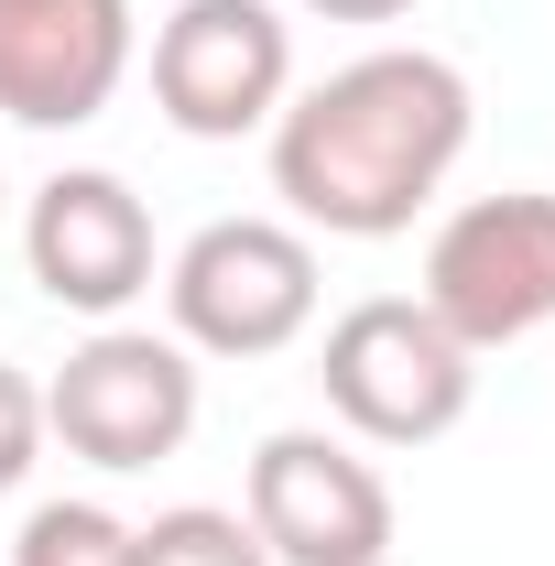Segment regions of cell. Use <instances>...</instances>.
I'll use <instances>...</instances> for the list:
<instances>
[{"mask_svg":"<svg viewBox=\"0 0 555 566\" xmlns=\"http://www.w3.org/2000/svg\"><path fill=\"white\" fill-rule=\"evenodd\" d=\"M142 566H273L251 512H218V501H175L142 523Z\"/></svg>","mask_w":555,"mask_h":566,"instance_id":"cell-11","label":"cell"},{"mask_svg":"<svg viewBox=\"0 0 555 566\" xmlns=\"http://www.w3.org/2000/svg\"><path fill=\"white\" fill-rule=\"evenodd\" d=\"M469 76L425 44H370L273 109V197L327 240H404L469 153Z\"/></svg>","mask_w":555,"mask_h":566,"instance_id":"cell-1","label":"cell"},{"mask_svg":"<svg viewBox=\"0 0 555 566\" xmlns=\"http://www.w3.org/2000/svg\"><path fill=\"white\" fill-rule=\"evenodd\" d=\"M0 208H11V186H0Z\"/></svg>","mask_w":555,"mask_h":566,"instance_id":"cell-14","label":"cell"},{"mask_svg":"<svg viewBox=\"0 0 555 566\" xmlns=\"http://www.w3.org/2000/svg\"><path fill=\"white\" fill-rule=\"evenodd\" d=\"M425 316L480 359L555 327V197L545 186L469 197L458 218H436V240H425Z\"/></svg>","mask_w":555,"mask_h":566,"instance_id":"cell-5","label":"cell"},{"mask_svg":"<svg viewBox=\"0 0 555 566\" xmlns=\"http://www.w3.org/2000/svg\"><path fill=\"white\" fill-rule=\"evenodd\" d=\"M132 55V0H0V120L87 132L121 98Z\"/></svg>","mask_w":555,"mask_h":566,"instance_id":"cell-9","label":"cell"},{"mask_svg":"<svg viewBox=\"0 0 555 566\" xmlns=\"http://www.w3.org/2000/svg\"><path fill=\"white\" fill-rule=\"evenodd\" d=\"M316 381L359 447H436L480 403V349H458L425 294H359L316 349Z\"/></svg>","mask_w":555,"mask_h":566,"instance_id":"cell-2","label":"cell"},{"mask_svg":"<svg viewBox=\"0 0 555 566\" xmlns=\"http://www.w3.org/2000/svg\"><path fill=\"white\" fill-rule=\"evenodd\" d=\"M251 534L273 566H381L392 556V491L348 436L283 424L251 447Z\"/></svg>","mask_w":555,"mask_h":566,"instance_id":"cell-7","label":"cell"},{"mask_svg":"<svg viewBox=\"0 0 555 566\" xmlns=\"http://www.w3.org/2000/svg\"><path fill=\"white\" fill-rule=\"evenodd\" d=\"M294 98V22L273 0H175L153 22V109L186 142L273 132Z\"/></svg>","mask_w":555,"mask_h":566,"instance_id":"cell-6","label":"cell"},{"mask_svg":"<svg viewBox=\"0 0 555 566\" xmlns=\"http://www.w3.org/2000/svg\"><path fill=\"white\" fill-rule=\"evenodd\" d=\"M33 458H44V381H22L0 359V501L33 480Z\"/></svg>","mask_w":555,"mask_h":566,"instance_id":"cell-12","label":"cell"},{"mask_svg":"<svg viewBox=\"0 0 555 566\" xmlns=\"http://www.w3.org/2000/svg\"><path fill=\"white\" fill-rule=\"evenodd\" d=\"M164 316L197 359H273L316 327V240L294 218H208L164 262Z\"/></svg>","mask_w":555,"mask_h":566,"instance_id":"cell-3","label":"cell"},{"mask_svg":"<svg viewBox=\"0 0 555 566\" xmlns=\"http://www.w3.org/2000/svg\"><path fill=\"white\" fill-rule=\"evenodd\" d=\"M22 262H33V294L44 305L121 327V305L153 294V208H142L109 164H66L22 208Z\"/></svg>","mask_w":555,"mask_h":566,"instance_id":"cell-8","label":"cell"},{"mask_svg":"<svg viewBox=\"0 0 555 566\" xmlns=\"http://www.w3.org/2000/svg\"><path fill=\"white\" fill-rule=\"evenodd\" d=\"M11 566H142V523H121L109 501H44Z\"/></svg>","mask_w":555,"mask_h":566,"instance_id":"cell-10","label":"cell"},{"mask_svg":"<svg viewBox=\"0 0 555 566\" xmlns=\"http://www.w3.org/2000/svg\"><path fill=\"white\" fill-rule=\"evenodd\" d=\"M44 436L87 469H109V480L164 469L197 436V349L153 338V327H87L66 349V370L44 381Z\"/></svg>","mask_w":555,"mask_h":566,"instance_id":"cell-4","label":"cell"},{"mask_svg":"<svg viewBox=\"0 0 555 566\" xmlns=\"http://www.w3.org/2000/svg\"><path fill=\"white\" fill-rule=\"evenodd\" d=\"M305 11H316V22H404L415 0H305Z\"/></svg>","mask_w":555,"mask_h":566,"instance_id":"cell-13","label":"cell"}]
</instances>
